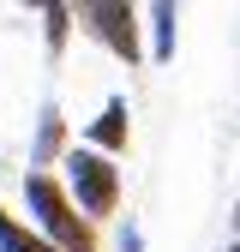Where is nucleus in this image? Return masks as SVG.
Segmentation results:
<instances>
[{
  "instance_id": "f257e3e1",
  "label": "nucleus",
  "mask_w": 240,
  "mask_h": 252,
  "mask_svg": "<svg viewBox=\"0 0 240 252\" xmlns=\"http://www.w3.org/2000/svg\"><path fill=\"white\" fill-rule=\"evenodd\" d=\"M24 204L36 216V234L60 252H96V222L66 198V186H60L48 168H30L24 174Z\"/></svg>"
},
{
  "instance_id": "f03ea898",
  "label": "nucleus",
  "mask_w": 240,
  "mask_h": 252,
  "mask_svg": "<svg viewBox=\"0 0 240 252\" xmlns=\"http://www.w3.org/2000/svg\"><path fill=\"white\" fill-rule=\"evenodd\" d=\"M60 168H66V198L90 222H102V216L120 210V168H114V156H102L96 144H66L60 150Z\"/></svg>"
},
{
  "instance_id": "7ed1b4c3",
  "label": "nucleus",
  "mask_w": 240,
  "mask_h": 252,
  "mask_svg": "<svg viewBox=\"0 0 240 252\" xmlns=\"http://www.w3.org/2000/svg\"><path fill=\"white\" fill-rule=\"evenodd\" d=\"M84 30L96 36L114 60H126V66H138L144 60V42H138V6L132 0H72Z\"/></svg>"
},
{
  "instance_id": "20e7f679",
  "label": "nucleus",
  "mask_w": 240,
  "mask_h": 252,
  "mask_svg": "<svg viewBox=\"0 0 240 252\" xmlns=\"http://www.w3.org/2000/svg\"><path fill=\"white\" fill-rule=\"evenodd\" d=\"M90 144H96L102 156H120L132 144V114H126V96H108L102 102V114L90 120Z\"/></svg>"
},
{
  "instance_id": "39448f33",
  "label": "nucleus",
  "mask_w": 240,
  "mask_h": 252,
  "mask_svg": "<svg viewBox=\"0 0 240 252\" xmlns=\"http://www.w3.org/2000/svg\"><path fill=\"white\" fill-rule=\"evenodd\" d=\"M60 150H66V120H60V108L48 102V108H42V120H36V138H30V168L60 162Z\"/></svg>"
},
{
  "instance_id": "423d86ee",
  "label": "nucleus",
  "mask_w": 240,
  "mask_h": 252,
  "mask_svg": "<svg viewBox=\"0 0 240 252\" xmlns=\"http://www.w3.org/2000/svg\"><path fill=\"white\" fill-rule=\"evenodd\" d=\"M174 24H180V0H150V60H174Z\"/></svg>"
},
{
  "instance_id": "0eeeda50",
  "label": "nucleus",
  "mask_w": 240,
  "mask_h": 252,
  "mask_svg": "<svg viewBox=\"0 0 240 252\" xmlns=\"http://www.w3.org/2000/svg\"><path fill=\"white\" fill-rule=\"evenodd\" d=\"M30 6H42V36H48V54H60V48H66V36H72V6H66V0H30Z\"/></svg>"
},
{
  "instance_id": "6e6552de",
  "label": "nucleus",
  "mask_w": 240,
  "mask_h": 252,
  "mask_svg": "<svg viewBox=\"0 0 240 252\" xmlns=\"http://www.w3.org/2000/svg\"><path fill=\"white\" fill-rule=\"evenodd\" d=\"M0 252H60V246H48L36 228H24V222L6 216V222H0Z\"/></svg>"
},
{
  "instance_id": "1a4fd4ad",
  "label": "nucleus",
  "mask_w": 240,
  "mask_h": 252,
  "mask_svg": "<svg viewBox=\"0 0 240 252\" xmlns=\"http://www.w3.org/2000/svg\"><path fill=\"white\" fill-rule=\"evenodd\" d=\"M120 252H144V234H138L132 222H126V234H120Z\"/></svg>"
},
{
  "instance_id": "9d476101",
  "label": "nucleus",
  "mask_w": 240,
  "mask_h": 252,
  "mask_svg": "<svg viewBox=\"0 0 240 252\" xmlns=\"http://www.w3.org/2000/svg\"><path fill=\"white\" fill-rule=\"evenodd\" d=\"M228 222H234V234H240V204H234V216H228Z\"/></svg>"
},
{
  "instance_id": "9b49d317",
  "label": "nucleus",
  "mask_w": 240,
  "mask_h": 252,
  "mask_svg": "<svg viewBox=\"0 0 240 252\" xmlns=\"http://www.w3.org/2000/svg\"><path fill=\"white\" fill-rule=\"evenodd\" d=\"M222 252H240V234H234V240H228V246H222Z\"/></svg>"
},
{
  "instance_id": "f8f14e48",
  "label": "nucleus",
  "mask_w": 240,
  "mask_h": 252,
  "mask_svg": "<svg viewBox=\"0 0 240 252\" xmlns=\"http://www.w3.org/2000/svg\"><path fill=\"white\" fill-rule=\"evenodd\" d=\"M0 222H6V210H0Z\"/></svg>"
}]
</instances>
